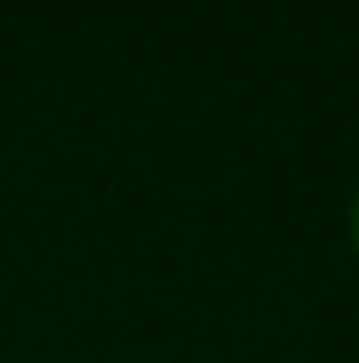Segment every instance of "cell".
I'll return each instance as SVG.
<instances>
[{
  "label": "cell",
  "instance_id": "1",
  "mask_svg": "<svg viewBox=\"0 0 359 363\" xmlns=\"http://www.w3.org/2000/svg\"><path fill=\"white\" fill-rule=\"evenodd\" d=\"M354 237H359V206H354Z\"/></svg>",
  "mask_w": 359,
  "mask_h": 363
}]
</instances>
